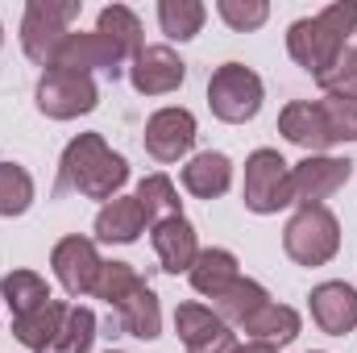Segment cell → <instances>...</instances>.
I'll return each mask as SVG.
<instances>
[{"mask_svg":"<svg viewBox=\"0 0 357 353\" xmlns=\"http://www.w3.org/2000/svg\"><path fill=\"white\" fill-rule=\"evenodd\" d=\"M50 266H54V278L63 283V291L71 295V299H79V295H91L96 291V278H100V254H96V241L91 237H63L54 250H50Z\"/></svg>","mask_w":357,"mask_h":353,"instance_id":"cell-9","label":"cell"},{"mask_svg":"<svg viewBox=\"0 0 357 353\" xmlns=\"http://www.w3.org/2000/svg\"><path fill=\"white\" fill-rule=\"evenodd\" d=\"M75 17H79V0H29L25 4V21H21V50H25V59L50 71Z\"/></svg>","mask_w":357,"mask_h":353,"instance_id":"cell-3","label":"cell"},{"mask_svg":"<svg viewBox=\"0 0 357 353\" xmlns=\"http://www.w3.org/2000/svg\"><path fill=\"white\" fill-rule=\"evenodd\" d=\"M33 204V179L17 163H0V216H21Z\"/></svg>","mask_w":357,"mask_h":353,"instance_id":"cell-29","label":"cell"},{"mask_svg":"<svg viewBox=\"0 0 357 353\" xmlns=\"http://www.w3.org/2000/svg\"><path fill=\"white\" fill-rule=\"evenodd\" d=\"M237 350H241V345H237V337H233L229 329H220L216 337H208L204 345H191L187 353H237Z\"/></svg>","mask_w":357,"mask_h":353,"instance_id":"cell-34","label":"cell"},{"mask_svg":"<svg viewBox=\"0 0 357 353\" xmlns=\"http://www.w3.org/2000/svg\"><path fill=\"white\" fill-rule=\"evenodd\" d=\"M142 283H146V278H142L129 262H104V270H100V278H96V291H91V295H96V299H104L108 308H116V303H121L125 295H133Z\"/></svg>","mask_w":357,"mask_h":353,"instance_id":"cell-30","label":"cell"},{"mask_svg":"<svg viewBox=\"0 0 357 353\" xmlns=\"http://www.w3.org/2000/svg\"><path fill=\"white\" fill-rule=\"evenodd\" d=\"M121 329V333H129V337H137V341H154V337H162V308H158V295L142 283L133 295H125L116 308H112V316H108V329Z\"/></svg>","mask_w":357,"mask_h":353,"instance_id":"cell-16","label":"cell"},{"mask_svg":"<svg viewBox=\"0 0 357 353\" xmlns=\"http://www.w3.org/2000/svg\"><path fill=\"white\" fill-rule=\"evenodd\" d=\"M266 303H270V295H266L262 283H254V278H237L225 295L212 299V312H216L225 324H237V329H241V324H245L258 308H266Z\"/></svg>","mask_w":357,"mask_h":353,"instance_id":"cell-22","label":"cell"},{"mask_svg":"<svg viewBox=\"0 0 357 353\" xmlns=\"http://www.w3.org/2000/svg\"><path fill=\"white\" fill-rule=\"evenodd\" d=\"M38 112L50 117V121H71V117H84L100 104V88L91 75H75V71H63V67H50L42 71L38 80Z\"/></svg>","mask_w":357,"mask_h":353,"instance_id":"cell-7","label":"cell"},{"mask_svg":"<svg viewBox=\"0 0 357 353\" xmlns=\"http://www.w3.org/2000/svg\"><path fill=\"white\" fill-rule=\"evenodd\" d=\"M0 295H4V303H8V312H13V320H17V316H29L33 308H42L46 299H54L50 287H46V278L33 274V270H8V274L0 278Z\"/></svg>","mask_w":357,"mask_h":353,"instance_id":"cell-23","label":"cell"},{"mask_svg":"<svg viewBox=\"0 0 357 353\" xmlns=\"http://www.w3.org/2000/svg\"><path fill=\"white\" fill-rule=\"evenodd\" d=\"M316 104L324 112V125H328L333 142H357V100L354 96H324Z\"/></svg>","mask_w":357,"mask_h":353,"instance_id":"cell-31","label":"cell"},{"mask_svg":"<svg viewBox=\"0 0 357 353\" xmlns=\"http://www.w3.org/2000/svg\"><path fill=\"white\" fill-rule=\"evenodd\" d=\"M146 154L154 163H178L191 146H195V117L187 108H158L146 121Z\"/></svg>","mask_w":357,"mask_h":353,"instance_id":"cell-10","label":"cell"},{"mask_svg":"<svg viewBox=\"0 0 357 353\" xmlns=\"http://www.w3.org/2000/svg\"><path fill=\"white\" fill-rule=\"evenodd\" d=\"M208 8L199 0H158V25L171 42H191L204 29Z\"/></svg>","mask_w":357,"mask_h":353,"instance_id":"cell-26","label":"cell"},{"mask_svg":"<svg viewBox=\"0 0 357 353\" xmlns=\"http://www.w3.org/2000/svg\"><path fill=\"white\" fill-rule=\"evenodd\" d=\"M137 204H142V212H146L150 225H158L167 216H183V200H178L171 175H162V171L158 175H146L137 183Z\"/></svg>","mask_w":357,"mask_h":353,"instance_id":"cell-25","label":"cell"},{"mask_svg":"<svg viewBox=\"0 0 357 353\" xmlns=\"http://www.w3.org/2000/svg\"><path fill=\"white\" fill-rule=\"evenodd\" d=\"M241 200L250 212L270 216V212H282L291 204V163L278 154V150H254L245 158V187H241Z\"/></svg>","mask_w":357,"mask_h":353,"instance_id":"cell-6","label":"cell"},{"mask_svg":"<svg viewBox=\"0 0 357 353\" xmlns=\"http://www.w3.org/2000/svg\"><path fill=\"white\" fill-rule=\"evenodd\" d=\"M96 33H104L125 59H137V50H142V21H137V13L125 8V4H108V8H100V17H96Z\"/></svg>","mask_w":357,"mask_h":353,"instance_id":"cell-24","label":"cell"},{"mask_svg":"<svg viewBox=\"0 0 357 353\" xmlns=\"http://www.w3.org/2000/svg\"><path fill=\"white\" fill-rule=\"evenodd\" d=\"M316 84L324 88V96H354L357 100V46H345L337 54V63L316 75Z\"/></svg>","mask_w":357,"mask_h":353,"instance_id":"cell-32","label":"cell"},{"mask_svg":"<svg viewBox=\"0 0 357 353\" xmlns=\"http://www.w3.org/2000/svg\"><path fill=\"white\" fill-rule=\"evenodd\" d=\"M278 133H282L291 146L307 150V154H324L328 146H337L316 100H291V104L278 112Z\"/></svg>","mask_w":357,"mask_h":353,"instance_id":"cell-14","label":"cell"},{"mask_svg":"<svg viewBox=\"0 0 357 353\" xmlns=\"http://www.w3.org/2000/svg\"><path fill=\"white\" fill-rule=\"evenodd\" d=\"M183 187L195 200H216V195H225L233 187V163L220 150H204L183 167Z\"/></svg>","mask_w":357,"mask_h":353,"instance_id":"cell-18","label":"cell"},{"mask_svg":"<svg viewBox=\"0 0 357 353\" xmlns=\"http://www.w3.org/2000/svg\"><path fill=\"white\" fill-rule=\"evenodd\" d=\"M237 353H278L274 345H262V341H250V345H241Z\"/></svg>","mask_w":357,"mask_h":353,"instance_id":"cell-35","label":"cell"},{"mask_svg":"<svg viewBox=\"0 0 357 353\" xmlns=\"http://www.w3.org/2000/svg\"><path fill=\"white\" fill-rule=\"evenodd\" d=\"M108 353H121V350H108Z\"/></svg>","mask_w":357,"mask_h":353,"instance_id":"cell-37","label":"cell"},{"mask_svg":"<svg viewBox=\"0 0 357 353\" xmlns=\"http://www.w3.org/2000/svg\"><path fill=\"white\" fill-rule=\"evenodd\" d=\"M125 63V54L104 38V33H67V42H63V50H59V59H54V67H63V71H75V75H91V71H112V67H121Z\"/></svg>","mask_w":357,"mask_h":353,"instance_id":"cell-13","label":"cell"},{"mask_svg":"<svg viewBox=\"0 0 357 353\" xmlns=\"http://www.w3.org/2000/svg\"><path fill=\"white\" fill-rule=\"evenodd\" d=\"M146 212L137 204V195H116L96 212V237L108 246H133L146 233Z\"/></svg>","mask_w":357,"mask_h":353,"instance_id":"cell-17","label":"cell"},{"mask_svg":"<svg viewBox=\"0 0 357 353\" xmlns=\"http://www.w3.org/2000/svg\"><path fill=\"white\" fill-rule=\"evenodd\" d=\"M129 183V163L100 137V133H79L67 142L63 163H59V191H79L88 200H116L121 187Z\"/></svg>","mask_w":357,"mask_h":353,"instance_id":"cell-1","label":"cell"},{"mask_svg":"<svg viewBox=\"0 0 357 353\" xmlns=\"http://www.w3.org/2000/svg\"><path fill=\"white\" fill-rule=\"evenodd\" d=\"M150 241H154V254H158V262H162L167 274H183V270L195 266L199 241H195V229H191L187 216H167V220H158L154 233H150Z\"/></svg>","mask_w":357,"mask_h":353,"instance_id":"cell-15","label":"cell"},{"mask_svg":"<svg viewBox=\"0 0 357 353\" xmlns=\"http://www.w3.org/2000/svg\"><path fill=\"white\" fill-rule=\"evenodd\" d=\"M354 175V163L349 158H333V154H307L303 163L291 167V204L299 208H312V204H324L333 191H341Z\"/></svg>","mask_w":357,"mask_h":353,"instance_id":"cell-8","label":"cell"},{"mask_svg":"<svg viewBox=\"0 0 357 353\" xmlns=\"http://www.w3.org/2000/svg\"><path fill=\"white\" fill-rule=\"evenodd\" d=\"M216 13H220V21H225L229 29L250 33V29L266 25L270 4H266V0H220V4H216Z\"/></svg>","mask_w":357,"mask_h":353,"instance_id":"cell-33","label":"cell"},{"mask_svg":"<svg viewBox=\"0 0 357 353\" xmlns=\"http://www.w3.org/2000/svg\"><path fill=\"white\" fill-rule=\"evenodd\" d=\"M282 250L287 258L299 266H324L337 258L341 250V220L324 208V204H312V208H299L287 229H282Z\"/></svg>","mask_w":357,"mask_h":353,"instance_id":"cell-4","label":"cell"},{"mask_svg":"<svg viewBox=\"0 0 357 353\" xmlns=\"http://www.w3.org/2000/svg\"><path fill=\"white\" fill-rule=\"evenodd\" d=\"M312 320L320 324V333L328 337H349L357 329V291L349 283H320L307 295Z\"/></svg>","mask_w":357,"mask_h":353,"instance_id":"cell-12","label":"cell"},{"mask_svg":"<svg viewBox=\"0 0 357 353\" xmlns=\"http://www.w3.org/2000/svg\"><path fill=\"white\" fill-rule=\"evenodd\" d=\"M91 341H96V312L75 303V308H67V320H63L59 337L42 353H88Z\"/></svg>","mask_w":357,"mask_h":353,"instance_id":"cell-27","label":"cell"},{"mask_svg":"<svg viewBox=\"0 0 357 353\" xmlns=\"http://www.w3.org/2000/svg\"><path fill=\"white\" fill-rule=\"evenodd\" d=\"M354 29H357V0H337L328 8H320L316 17H299L287 29V50H291V59L303 71L320 75L349 46V33Z\"/></svg>","mask_w":357,"mask_h":353,"instance_id":"cell-2","label":"cell"},{"mask_svg":"<svg viewBox=\"0 0 357 353\" xmlns=\"http://www.w3.org/2000/svg\"><path fill=\"white\" fill-rule=\"evenodd\" d=\"M299 312L295 308H287V303H274L270 299L266 308H258L245 324H241V333L250 337V341H262V345H274V350H282V345H291L295 337H299Z\"/></svg>","mask_w":357,"mask_h":353,"instance_id":"cell-19","label":"cell"},{"mask_svg":"<svg viewBox=\"0 0 357 353\" xmlns=\"http://www.w3.org/2000/svg\"><path fill=\"white\" fill-rule=\"evenodd\" d=\"M187 278H191V287H195L199 295L216 299V295H225V291L241 278V270H237V258H233L229 250H199V254H195V266L187 270Z\"/></svg>","mask_w":357,"mask_h":353,"instance_id":"cell-21","label":"cell"},{"mask_svg":"<svg viewBox=\"0 0 357 353\" xmlns=\"http://www.w3.org/2000/svg\"><path fill=\"white\" fill-rule=\"evenodd\" d=\"M183 80H187V63L171 46H142L129 67V84L142 96H167V91L183 88Z\"/></svg>","mask_w":357,"mask_h":353,"instance_id":"cell-11","label":"cell"},{"mask_svg":"<svg viewBox=\"0 0 357 353\" xmlns=\"http://www.w3.org/2000/svg\"><path fill=\"white\" fill-rule=\"evenodd\" d=\"M0 42H4V25H0Z\"/></svg>","mask_w":357,"mask_h":353,"instance_id":"cell-36","label":"cell"},{"mask_svg":"<svg viewBox=\"0 0 357 353\" xmlns=\"http://www.w3.org/2000/svg\"><path fill=\"white\" fill-rule=\"evenodd\" d=\"M220 329H229L212 308H204V303H178L175 308V333L178 341L191 350V345H204L208 337H216Z\"/></svg>","mask_w":357,"mask_h":353,"instance_id":"cell-28","label":"cell"},{"mask_svg":"<svg viewBox=\"0 0 357 353\" xmlns=\"http://www.w3.org/2000/svg\"><path fill=\"white\" fill-rule=\"evenodd\" d=\"M262 96H266V88H262L258 71H250L245 63H225V67H216L212 80H208V108H212V117L225 121V125H245V121H254L258 108H262Z\"/></svg>","mask_w":357,"mask_h":353,"instance_id":"cell-5","label":"cell"},{"mask_svg":"<svg viewBox=\"0 0 357 353\" xmlns=\"http://www.w3.org/2000/svg\"><path fill=\"white\" fill-rule=\"evenodd\" d=\"M67 308H71V303H63V299H46V303L33 308L29 316H17V320H13V337H17L25 350L42 353L54 337H59V329H63V320H67Z\"/></svg>","mask_w":357,"mask_h":353,"instance_id":"cell-20","label":"cell"}]
</instances>
